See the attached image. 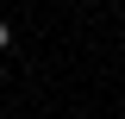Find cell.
Masks as SVG:
<instances>
[{
  "instance_id": "1",
  "label": "cell",
  "mask_w": 125,
  "mask_h": 119,
  "mask_svg": "<svg viewBox=\"0 0 125 119\" xmlns=\"http://www.w3.org/2000/svg\"><path fill=\"white\" fill-rule=\"evenodd\" d=\"M6 44H13V19H0V50H6Z\"/></svg>"
}]
</instances>
